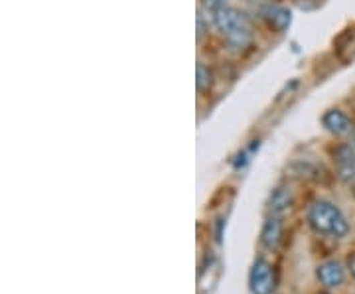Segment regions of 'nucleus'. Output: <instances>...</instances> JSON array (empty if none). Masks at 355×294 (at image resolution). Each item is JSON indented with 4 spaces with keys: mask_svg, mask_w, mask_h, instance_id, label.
<instances>
[{
    "mask_svg": "<svg viewBox=\"0 0 355 294\" xmlns=\"http://www.w3.org/2000/svg\"><path fill=\"white\" fill-rule=\"evenodd\" d=\"M308 223L310 227L322 233L330 235L336 239H343L349 233V223L342 214V209L328 200H316L308 209Z\"/></svg>",
    "mask_w": 355,
    "mask_h": 294,
    "instance_id": "obj_1",
    "label": "nucleus"
},
{
    "mask_svg": "<svg viewBox=\"0 0 355 294\" xmlns=\"http://www.w3.org/2000/svg\"><path fill=\"white\" fill-rule=\"evenodd\" d=\"M275 270L270 267V263L265 259H257L251 269V277H249V286H251V294H272L275 293Z\"/></svg>",
    "mask_w": 355,
    "mask_h": 294,
    "instance_id": "obj_2",
    "label": "nucleus"
},
{
    "mask_svg": "<svg viewBox=\"0 0 355 294\" xmlns=\"http://www.w3.org/2000/svg\"><path fill=\"white\" fill-rule=\"evenodd\" d=\"M211 20H214V24H216L217 30L221 32V36L231 32V30H235V28L251 24V18L243 12V10L235 8V6H225V8L217 10V12L211 16Z\"/></svg>",
    "mask_w": 355,
    "mask_h": 294,
    "instance_id": "obj_3",
    "label": "nucleus"
},
{
    "mask_svg": "<svg viewBox=\"0 0 355 294\" xmlns=\"http://www.w3.org/2000/svg\"><path fill=\"white\" fill-rule=\"evenodd\" d=\"M316 277L326 288H338L345 282V269L338 259H328L318 265Z\"/></svg>",
    "mask_w": 355,
    "mask_h": 294,
    "instance_id": "obj_4",
    "label": "nucleus"
},
{
    "mask_svg": "<svg viewBox=\"0 0 355 294\" xmlns=\"http://www.w3.org/2000/svg\"><path fill=\"white\" fill-rule=\"evenodd\" d=\"M336 164H338V176L354 184L355 182V144H342L336 150Z\"/></svg>",
    "mask_w": 355,
    "mask_h": 294,
    "instance_id": "obj_5",
    "label": "nucleus"
},
{
    "mask_svg": "<svg viewBox=\"0 0 355 294\" xmlns=\"http://www.w3.org/2000/svg\"><path fill=\"white\" fill-rule=\"evenodd\" d=\"M322 125H324V128L328 132L336 135V137H343V135L352 132V128H354L352 119L345 115L342 109H330V111H326L324 116H322Z\"/></svg>",
    "mask_w": 355,
    "mask_h": 294,
    "instance_id": "obj_6",
    "label": "nucleus"
},
{
    "mask_svg": "<svg viewBox=\"0 0 355 294\" xmlns=\"http://www.w3.org/2000/svg\"><path fill=\"white\" fill-rule=\"evenodd\" d=\"M280 235H282V219L277 214L268 216L261 231V243L265 245L266 249H275L280 241Z\"/></svg>",
    "mask_w": 355,
    "mask_h": 294,
    "instance_id": "obj_7",
    "label": "nucleus"
},
{
    "mask_svg": "<svg viewBox=\"0 0 355 294\" xmlns=\"http://www.w3.org/2000/svg\"><path fill=\"white\" fill-rule=\"evenodd\" d=\"M223 40L233 51H243L245 48H249L251 42H253V24L231 30L227 34H223Z\"/></svg>",
    "mask_w": 355,
    "mask_h": 294,
    "instance_id": "obj_8",
    "label": "nucleus"
},
{
    "mask_svg": "<svg viewBox=\"0 0 355 294\" xmlns=\"http://www.w3.org/2000/svg\"><path fill=\"white\" fill-rule=\"evenodd\" d=\"M263 18L268 22L270 28H275L279 32H284L286 26L291 24V12L286 8H282V6H272L270 4V6L263 8Z\"/></svg>",
    "mask_w": 355,
    "mask_h": 294,
    "instance_id": "obj_9",
    "label": "nucleus"
},
{
    "mask_svg": "<svg viewBox=\"0 0 355 294\" xmlns=\"http://www.w3.org/2000/svg\"><path fill=\"white\" fill-rule=\"evenodd\" d=\"M292 204V192L288 186H279L277 190H272L270 193V200H268V209L272 214L280 216L282 211H286Z\"/></svg>",
    "mask_w": 355,
    "mask_h": 294,
    "instance_id": "obj_10",
    "label": "nucleus"
},
{
    "mask_svg": "<svg viewBox=\"0 0 355 294\" xmlns=\"http://www.w3.org/2000/svg\"><path fill=\"white\" fill-rule=\"evenodd\" d=\"M196 85H198L200 91L209 89V85H211V71H209L207 65L198 64V69H196Z\"/></svg>",
    "mask_w": 355,
    "mask_h": 294,
    "instance_id": "obj_11",
    "label": "nucleus"
},
{
    "mask_svg": "<svg viewBox=\"0 0 355 294\" xmlns=\"http://www.w3.org/2000/svg\"><path fill=\"white\" fill-rule=\"evenodd\" d=\"M225 6H229V0H202V10H205L209 16H214L217 10Z\"/></svg>",
    "mask_w": 355,
    "mask_h": 294,
    "instance_id": "obj_12",
    "label": "nucleus"
},
{
    "mask_svg": "<svg viewBox=\"0 0 355 294\" xmlns=\"http://www.w3.org/2000/svg\"><path fill=\"white\" fill-rule=\"evenodd\" d=\"M347 267H349V273H352V277L355 279V253L349 257V261H347Z\"/></svg>",
    "mask_w": 355,
    "mask_h": 294,
    "instance_id": "obj_13",
    "label": "nucleus"
},
{
    "mask_svg": "<svg viewBox=\"0 0 355 294\" xmlns=\"http://www.w3.org/2000/svg\"><path fill=\"white\" fill-rule=\"evenodd\" d=\"M247 2H259V0H247Z\"/></svg>",
    "mask_w": 355,
    "mask_h": 294,
    "instance_id": "obj_14",
    "label": "nucleus"
},
{
    "mask_svg": "<svg viewBox=\"0 0 355 294\" xmlns=\"http://www.w3.org/2000/svg\"><path fill=\"white\" fill-rule=\"evenodd\" d=\"M354 137H355V132H354Z\"/></svg>",
    "mask_w": 355,
    "mask_h": 294,
    "instance_id": "obj_15",
    "label": "nucleus"
}]
</instances>
